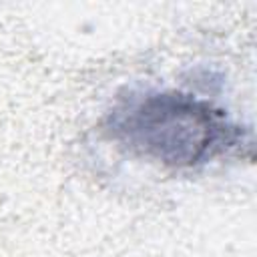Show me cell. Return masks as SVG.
<instances>
[{
  "label": "cell",
  "mask_w": 257,
  "mask_h": 257,
  "mask_svg": "<svg viewBox=\"0 0 257 257\" xmlns=\"http://www.w3.org/2000/svg\"><path fill=\"white\" fill-rule=\"evenodd\" d=\"M223 114L189 94H147L112 114V135L141 155L175 167L211 159L231 143Z\"/></svg>",
  "instance_id": "1"
}]
</instances>
